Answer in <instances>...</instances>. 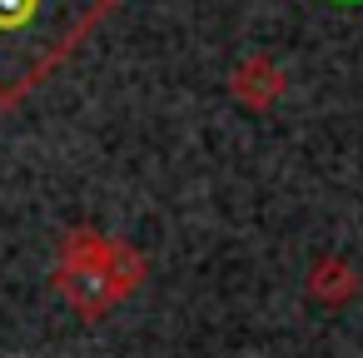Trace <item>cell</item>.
<instances>
[{
  "mask_svg": "<svg viewBox=\"0 0 363 358\" xmlns=\"http://www.w3.org/2000/svg\"><path fill=\"white\" fill-rule=\"evenodd\" d=\"M110 0H0V105L26 100L105 16Z\"/></svg>",
  "mask_w": 363,
  "mask_h": 358,
  "instance_id": "obj_1",
  "label": "cell"
}]
</instances>
